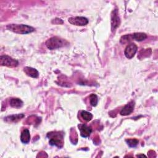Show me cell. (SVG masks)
<instances>
[{
    "instance_id": "6da1fadb",
    "label": "cell",
    "mask_w": 158,
    "mask_h": 158,
    "mask_svg": "<svg viewBox=\"0 0 158 158\" xmlns=\"http://www.w3.org/2000/svg\"><path fill=\"white\" fill-rule=\"evenodd\" d=\"M6 28L14 33L22 35L30 33L35 31L33 27L24 24H9Z\"/></svg>"
},
{
    "instance_id": "7a4b0ae2",
    "label": "cell",
    "mask_w": 158,
    "mask_h": 158,
    "mask_svg": "<svg viewBox=\"0 0 158 158\" xmlns=\"http://www.w3.org/2000/svg\"><path fill=\"white\" fill-rule=\"evenodd\" d=\"M69 44V43L64 39L54 36L48 39L46 42V46L50 50L59 49Z\"/></svg>"
},
{
    "instance_id": "3957f363",
    "label": "cell",
    "mask_w": 158,
    "mask_h": 158,
    "mask_svg": "<svg viewBox=\"0 0 158 158\" xmlns=\"http://www.w3.org/2000/svg\"><path fill=\"white\" fill-rule=\"evenodd\" d=\"M47 136L50 138L49 141L50 145L55 146L59 148L63 146L64 133L60 132H50L48 133Z\"/></svg>"
},
{
    "instance_id": "277c9868",
    "label": "cell",
    "mask_w": 158,
    "mask_h": 158,
    "mask_svg": "<svg viewBox=\"0 0 158 158\" xmlns=\"http://www.w3.org/2000/svg\"><path fill=\"white\" fill-rule=\"evenodd\" d=\"M0 64L3 66L15 67L19 65V62L17 60L14 59L9 56L4 55L1 56L0 57Z\"/></svg>"
},
{
    "instance_id": "5b68a950",
    "label": "cell",
    "mask_w": 158,
    "mask_h": 158,
    "mask_svg": "<svg viewBox=\"0 0 158 158\" xmlns=\"http://www.w3.org/2000/svg\"><path fill=\"white\" fill-rule=\"evenodd\" d=\"M111 30L114 32L115 30L119 27L120 23V17L118 16V10L117 9H114L111 14Z\"/></svg>"
},
{
    "instance_id": "8992f818",
    "label": "cell",
    "mask_w": 158,
    "mask_h": 158,
    "mask_svg": "<svg viewBox=\"0 0 158 158\" xmlns=\"http://www.w3.org/2000/svg\"><path fill=\"white\" fill-rule=\"evenodd\" d=\"M69 23L77 26H84L88 23V20L85 17L77 16L74 17H70L68 19Z\"/></svg>"
},
{
    "instance_id": "52a82bcc",
    "label": "cell",
    "mask_w": 158,
    "mask_h": 158,
    "mask_svg": "<svg viewBox=\"0 0 158 158\" xmlns=\"http://www.w3.org/2000/svg\"><path fill=\"white\" fill-rule=\"evenodd\" d=\"M138 47L135 43H130L126 47L124 54L127 58L131 59L134 57L135 54L137 52Z\"/></svg>"
},
{
    "instance_id": "ba28073f",
    "label": "cell",
    "mask_w": 158,
    "mask_h": 158,
    "mask_svg": "<svg viewBox=\"0 0 158 158\" xmlns=\"http://www.w3.org/2000/svg\"><path fill=\"white\" fill-rule=\"evenodd\" d=\"M135 107V101H131L126 104L120 110V114L121 115H128L131 114Z\"/></svg>"
},
{
    "instance_id": "9c48e42d",
    "label": "cell",
    "mask_w": 158,
    "mask_h": 158,
    "mask_svg": "<svg viewBox=\"0 0 158 158\" xmlns=\"http://www.w3.org/2000/svg\"><path fill=\"white\" fill-rule=\"evenodd\" d=\"M80 131V135L83 138H87L89 136L92 132V128L90 127H88L86 124H79L78 125Z\"/></svg>"
},
{
    "instance_id": "30bf717a",
    "label": "cell",
    "mask_w": 158,
    "mask_h": 158,
    "mask_svg": "<svg viewBox=\"0 0 158 158\" xmlns=\"http://www.w3.org/2000/svg\"><path fill=\"white\" fill-rule=\"evenodd\" d=\"M23 71L28 76L34 78H36L39 76L38 71L36 69L30 67H25L23 69Z\"/></svg>"
},
{
    "instance_id": "8fae6325",
    "label": "cell",
    "mask_w": 158,
    "mask_h": 158,
    "mask_svg": "<svg viewBox=\"0 0 158 158\" xmlns=\"http://www.w3.org/2000/svg\"><path fill=\"white\" fill-rule=\"evenodd\" d=\"M25 117V115L23 114H15V115H11L6 117L5 118V120L7 122H17L22 118H23Z\"/></svg>"
},
{
    "instance_id": "7c38bea8",
    "label": "cell",
    "mask_w": 158,
    "mask_h": 158,
    "mask_svg": "<svg viewBox=\"0 0 158 158\" xmlns=\"http://www.w3.org/2000/svg\"><path fill=\"white\" fill-rule=\"evenodd\" d=\"M130 36L131 38V40H135L137 41H142L144 40L147 38V35L144 33H141V32H137V33H134L133 34H130Z\"/></svg>"
},
{
    "instance_id": "4fadbf2b",
    "label": "cell",
    "mask_w": 158,
    "mask_h": 158,
    "mask_svg": "<svg viewBox=\"0 0 158 158\" xmlns=\"http://www.w3.org/2000/svg\"><path fill=\"white\" fill-rule=\"evenodd\" d=\"M20 140L24 144H27L30 140V134L28 129H25L22 131L20 135Z\"/></svg>"
},
{
    "instance_id": "5bb4252c",
    "label": "cell",
    "mask_w": 158,
    "mask_h": 158,
    "mask_svg": "<svg viewBox=\"0 0 158 158\" xmlns=\"http://www.w3.org/2000/svg\"><path fill=\"white\" fill-rule=\"evenodd\" d=\"M10 106L15 108H20L23 106V101L19 98H11L10 100Z\"/></svg>"
},
{
    "instance_id": "9a60e30c",
    "label": "cell",
    "mask_w": 158,
    "mask_h": 158,
    "mask_svg": "<svg viewBox=\"0 0 158 158\" xmlns=\"http://www.w3.org/2000/svg\"><path fill=\"white\" fill-rule=\"evenodd\" d=\"M152 51L151 49H142L139 54V56H138V57H139V59H143L146 57L149 56L151 54Z\"/></svg>"
},
{
    "instance_id": "2e32d148",
    "label": "cell",
    "mask_w": 158,
    "mask_h": 158,
    "mask_svg": "<svg viewBox=\"0 0 158 158\" xmlns=\"http://www.w3.org/2000/svg\"><path fill=\"white\" fill-rule=\"evenodd\" d=\"M81 116L86 122H89L93 118V115L90 112L86 110L81 111Z\"/></svg>"
},
{
    "instance_id": "e0dca14e",
    "label": "cell",
    "mask_w": 158,
    "mask_h": 158,
    "mask_svg": "<svg viewBox=\"0 0 158 158\" xmlns=\"http://www.w3.org/2000/svg\"><path fill=\"white\" fill-rule=\"evenodd\" d=\"M125 141L130 148H135L139 143V141L137 139H127Z\"/></svg>"
},
{
    "instance_id": "ac0fdd59",
    "label": "cell",
    "mask_w": 158,
    "mask_h": 158,
    "mask_svg": "<svg viewBox=\"0 0 158 158\" xmlns=\"http://www.w3.org/2000/svg\"><path fill=\"white\" fill-rule=\"evenodd\" d=\"M89 101H90V104L93 106H96L98 102V98L96 94H91L89 96Z\"/></svg>"
},
{
    "instance_id": "d6986e66",
    "label": "cell",
    "mask_w": 158,
    "mask_h": 158,
    "mask_svg": "<svg viewBox=\"0 0 158 158\" xmlns=\"http://www.w3.org/2000/svg\"><path fill=\"white\" fill-rule=\"evenodd\" d=\"M52 23H55V24H61L63 23V21L60 19H58V18H56L55 19H54L52 21Z\"/></svg>"
},
{
    "instance_id": "ffe728a7",
    "label": "cell",
    "mask_w": 158,
    "mask_h": 158,
    "mask_svg": "<svg viewBox=\"0 0 158 158\" xmlns=\"http://www.w3.org/2000/svg\"><path fill=\"white\" fill-rule=\"evenodd\" d=\"M136 156H137V157H140V156H143V157H146V156H145V155H144V154H138V155H137Z\"/></svg>"
}]
</instances>
